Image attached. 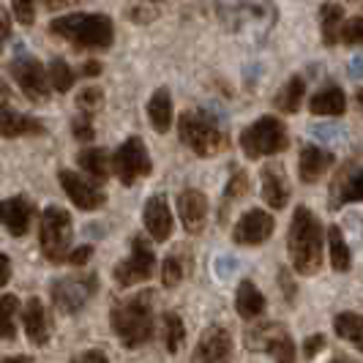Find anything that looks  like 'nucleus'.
I'll list each match as a JSON object with an SVG mask.
<instances>
[{
  "instance_id": "f03ea898",
  "label": "nucleus",
  "mask_w": 363,
  "mask_h": 363,
  "mask_svg": "<svg viewBox=\"0 0 363 363\" xmlns=\"http://www.w3.org/2000/svg\"><path fill=\"white\" fill-rule=\"evenodd\" d=\"M323 224L320 218L311 213L309 208H295V216L290 221V233H287V249L295 271L311 276L320 271L323 265Z\"/></svg>"
},
{
  "instance_id": "49530a36",
  "label": "nucleus",
  "mask_w": 363,
  "mask_h": 363,
  "mask_svg": "<svg viewBox=\"0 0 363 363\" xmlns=\"http://www.w3.org/2000/svg\"><path fill=\"white\" fill-rule=\"evenodd\" d=\"M11 101V88L3 82V77H0V107H6Z\"/></svg>"
},
{
  "instance_id": "4be33fe9",
  "label": "nucleus",
  "mask_w": 363,
  "mask_h": 363,
  "mask_svg": "<svg viewBox=\"0 0 363 363\" xmlns=\"http://www.w3.org/2000/svg\"><path fill=\"white\" fill-rule=\"evenodd\" d=\"M235 309L243 320H257L262 311H265V295L259 292L252 279H243L238 284V295H235Z\"/></svg>"
},
{
  "instance_id": "0eeeda50",
  "label": "nucleus",
  "mask_w": 363,
  "mask_h": 363,
  "mask_svg": "<svg viewBox=\"0 0 363 363\" xmlns=\"http://www.w3.org/2000/svg\"><path fill=\"white\" fill-rule=\"evenodd\" d=\"M153 169L147 147L140 137H128L123 145L112 153V172L121 178L123 186H134L140 178H147Z\"/></svg>"
},
{
  "instance_id": "3c124183",
  "label": "nucleus",
  "mask_w": 363,
  "mask_h": 363,
  "mask_svg": "<svg viewBox=\"0 0 363 363\" xmlns=\"http://www.w3.org/2000/svg\"><path fill=\"white\" fill-rule=\"evenodd\" d=\"M41 3H44L47 9H60V6H66L69 0H41Z\"/></svg>"
},
{
  "instance_id": "5701e85b",
  "label": "nucleus",
  "mask_w": 363,
  "mask_h": 363,
  "mask_svg": "<svg viewBox=\"0 0 363 363\" xmlns=\"http://www.w3.org/2000/svg\"><path fill=\"white\" fill-rule=\"evenodd\" d=\"M330 208H342L347 202H363V169L361 172H342V181L330 189Z\"/></svg>"
},
{
  "instance_id": "603ef678",
  "label": "nucleus",
  "mask_w": 363,
  "mask_h": 363,
  "mask_svg": "<svg viewBox=\"0 0 363 363\" xmlns=\"http://www.w3.org/2000/svg\"><path fill=\"white\" fill-rule=\"evenodd\" d=\"M330 363H355V361H350V358H345V355H339V358H333Z\"/></svg>"
},
{
  "instance_id": "6e6552de",
  "label": "nucleus",
  "mask_w": 363,
  "mask_h": 363,
  "mask_svg": "<svg viewBox=\"0 0 363 363\" xmlns=\"http://www.w3.org/2000/svg\"><path fill=\"white\" fill-rule=\"evenodd\" d=\"M249 350H265L276 363H295V345L281 323H265L246 330Z\"/></svg>"
},
{
  "instance_id": "1a4fd4ad",
  "label": "nucleus",
  "mask_w": 363,
  "mask_h": 363,
  "mask_svg": "<svg viewBox=\"0 0 363 363\" xmlns=\"http://www.w3.org/2000/svg\"><path fill=\"white\" fill-rule=\"evenodd\" d=\"M156 271V255H153V246L150 240L143 235L131 238V255L115 268V281L121 287H131L137 281H147Z\"/></svg>"
},
{
  "instance_id": "393cba45",
  "label": "nucleus",
  "mask_w": 363,
  "mask_h": 363,
  "mask_svg": "<svg viewBox=\"0 0 363 363\" xmlns=\"http://www.w3.org/2000/svg\"><path fill=\"white\" fill-rule=\"evenodd\" d=\"M309 109L314 115H342L347 109V99L336 85L328 82L325 88H320V91L311 96Z\"/></svg>"
},
{
  "instance_id": "473e14b6",
  "label": "nucleus",
  "mask_w": 363,
  "mask_h": 363,
  "mask_svg": "<svg viewBox=\"0 0 363 363\" xmlns=\"http://www.w3.org/2000/svg\"><path fill=\"white\" fill-rule=\"evenodd\" d=\"M19 309V301L14 295H0V339H14L17 328H14V314Z\"/></svg>"
},
{
  "instance_id": "9b49d317",
  "label": "nucleus",
  "mask_w": 363,
  "mask_h": 363,
  "mask_svg": "<svg viewBox=\"0 0 363 363\" xmlns=\"http://www.w3.org/2000/svg\"><path fill=\"white\" fill-rule=\"evenodd\" d=\"M96 276H72V279H57L52 284V301L63 314H77L91 295L96 292Z\"/></svg>"
},
{
  "instance_id": "2f4dec72",
  "label": "nucleus",
  "mask_w": 363,
  "mask_h": 363,
  "mask_svg": "<svg viewBox=\"0 0 363 363\" xmlns=\"http://www.w3.org/2000/svg\"><path fill=\"white\" fill-rule=\"evenodd\" d=\"M162 330H164V345H167V350H169V352H178L183 345V339H186V325H183V320L175 311H164Z\"/></svg>"
},
{
  "instance_id": "9d476101",
  "label": "nucleus",
  "mask_w": 363,
  "mask_h": 363,
  "mask_svg": "<svg viewBox=\"0 0 363 363\" xmlns=\"http://www.w3.org/2000/svg\"><path fill=\"white\" fill-rule=\"evenodd\" d=\"M11 74L17 79V85L22 88V93L36 101V104H44L50 99V85H47V69L44 63L33 57V55H17L11 60Z\"/></svg>"
},
{
  "instance_id": "864d4df0",
  "label": "nucleus",
  "mask_w": 363,
  "mask_h": 363,
  "mask_svg": "<svg viewBox=\"0 0 363 363\" xmlns=\"http://www.w3.org/2000/svg\"><path fill=\"white\" fill-rule=\"evenodd\" d=\"M355 101H358V109H363V88L358 91V96H355Z\"/></svg>"
},
{
  "instance_id": "412c9836",
  "label": "nucleus",
  "mask_w": 363,
  "mask_h": 363,
  "mask_svg": "<svg viewBox=\"0 0 363 363\" xmlns=\"http://www.w3.org/2000/svg\"><path fill=\"white\" fill-rule=\"evenodd\" d=\"M36 134H44V126L36 118L14 112L9 107H0V137L14 140V137H36Z\"/></svg>"
},
{
  "instance_id": "a878e982",
  "label": "nucleus",
  "mask_w": 363,
  "mask_h": 363,
  "mask_svg": "<svg viewBox=\"0 0 363 363\" xmlns=\"http://www.w3.org/2000/svg\"><path fill=\"white\" fill-rule=\"evenodd\" d=\"M147 118H150V123L156 131H169L172 126V96L167 88H159V91L150 96V101H147Z\"/></svg>"
},
{
  "instance_id": "4c0bfd02",
  "label": "nucleus",
  "mask_w": 363,
  "mask_h": 363,
  "mask_svg": "<svg viewBox=\"0 0 363 363\" xmlns=\"http://www.w3.org/2000/svg\"><path fill=\"white\" fill-rule=\"evenodd\" d=\"M93 134H96V131H93V118L79 112V115L74 118V137H77L79 143H91Z\"/></svg>"
},
{
  "instance_id": "09e8293b",
  "label": "nucleus",
  "mask_w": 363,
  "mask_h": 363,
  "mask_svg": "<svg viewBox=\"0 0 363 363\" xmlns=\"http://www.w3.org/2000/svg\"><path fill=\"white\" fill-rule=\"evenodd\" d=\"M82 74H85V77H96V74H101V66H99L96 60H91V63L82 66Z\"/></svg>"
},
{
  "instance_id": "b1692460",
  "label": "nucleus",
  "mask_w": 363,
  "mask_h": 363,
  "mask_svg": "<svg viewBox=\"0 0 363 363\" xmlns=\"http://www.w3.org/2000/svg\"><path fill=\"white\" fill-rule=\"evenodd\" d=\"M77 164L91 175L93 183H104L112 172V156H109L104 147H85L79 150Z\"/></svg>"
},
{
  "instance_id": "f8f14e48",
  "label": "nucleus",
  "mask_w": 363,
  "mask_h": 363,
  "mask_svg": "<svg viewBox=\"0 0 363 363\" xmlns=\"http://www.w3.org/2000/svg\"><path fill=\"white\" fill-rule=\"evenodd\" d=\"M233 358V336L224 325H208L194 347L191 363H230Z\"/></svg>"
},
{
  "instance_id": "bb28decb",
  "label": "nucleus",
  "mask_w": 363,
  "mask_h": 363,
  "mask_svg": "<svg viewBox=\"0 0 363 363\" xmlns=\"http://www.w3.org/2000/svg\"><path fill=\"white\" fill-rule=\"evenodd\" d=\"M333 330H336L339 339H345V342H350V345L358 347L363 352V317L361 314H355V311H342V314H336Z\"/></svg>"
},
{
  "instance_id": "72a5a7b5",
  "label": "nucleus",
  "mask_w": 363,
  "mask_h": 363,
  "mask_svg": "<svg viewBox=\"0 0 363 363\" xmlns=\"http://www.w3.org/2000/svg\"><path fill=\"white\" fill-rule=\"evenodd\" d=\"M74 79H77V74H74L72 66H69L63 57H55L52 63H50V82L55 85V91L69 93L74 85Z\"/></svg>"
},
{
  "instance_id": "79ce46f5",
  "label": "nucleus",
  "mask_w": 363,
  "mask_h": 363,
  "mask_svg": "<svg viewBox=\"0 0 363 363\" xmlns=\"http://www.w3.org/2000/svg\"><path fill=\"white\" fill-rule=\"evenodd\" d=\"M9 36H11V17H9V11L0 6V52H3V44H6Z\"/></svg>"
},
{
  "instance_id": "a19ab883",
  "label": "nucleus",
  "mask_w": 363,
  "mask_h": 363,
  "mask_svg": "<svg viewBox=\"0 0 363 363\" xmlns=\"http://www.w3.org/2000/svg\"><path fill=\"white\" fill-rule=\"evenodd\" d=\"M72 363H109V361L101 350H88V352H79Z\"/></svg>"
},
{
  "instance_id": "c756f323",
  "label": "nucleus",
  "mask_w": 363,
  "mask_h": 363,
  "mask_svg": "<svg viewBox=\"0 0 363 363\" xmlns=\"http://www.w3.org/2000/svg\"><path fill=\"white\" fill-rule=\"evenodd\" d=\"M303 93H306L303 77H290L284 82V88L276 93V107L281 109V112H298L301 101H303Z\"/></svg>"
},
{
  "instance_id": "a18cd8bd",
  "label": "nucleus",
  "mask_w": 363,
  "mask_h": 363,
  "mask_svg": "<svg viewBox=\"0 0 363 363\" xmlns=\"http://www.w3.org/2000/svg\"><path fill=\"white\" fill-rule=\"evenodd\" d=\"M11 279V259L6 255H0V287H6Z\"/></svg>"
},
{
  "instance_id": "c03bdc74",
  "label": "nucleus",
  "mask_w": 363,
  "mask_h": 363,
  "mask_svg": "<svg viewBox=\"0 0 363 363\" xmlns=\"http://www.w3.org/2000/svg\"><path fill=\"white\" fill-rule=\"evenodd\" d=\"M279 284H281V290H284V298H287V301H295V284H292V279H290V271L279 273Z\"/></svg>"
},
{
  "instance_id": "7ed1b4c3",
  "label": "nucleus",
  "mask_w": 363,
  "mask_h": 363,
  "mask_svg": "<svg viewBox=\"0 0 363 363\" xmlns=\"http://www.w3.org/2000/svg\"><path fill=\"white\" fill-rule=\"evenodd\" d=\"M50 33L72 41L79 50H107L115 38V28L107 14H69L52 19Z\"/></svg>"
},
{
  "instance_id": "cd10ccee",
  "label": "nucleus",
  "mask_w": 363,
  "mask_h": 363,
  "mask_svg": "<svg viewBox=\"0 0 363 363\" xmlns=\"http://www.w3.org/2000/svg\"><path fill=\"white\" fill-rule=\"evenodd\" d=\"M320 25H323V41L328 47L339 44V33H342V25H345V9L339 3H323Z\"/></svg>"
},
{
  "instance_id": "aec40b11",
  "label": "nucleus",
  "mask_w": 363,
  "mask_h": 363,
  "mask_svg": "<svg viewBox=\"0 0 363 363\" xmlns=\"http://www.w3.org/2000/svg\"><path fill=\"white\" fill-rule=\"evenodd\" d=\"M22 325H25V333L33 345L44 347L52 336V328H50V317L44 311V303L38 298H30L22 309Z\"/></svg>"
},
{
  "instance_id": "4468645a",
  "label": "nucleus",
  "mask_w": 363,
  "mask_h": 363,
  "mask_svg": "<svg viewBox=\"0 0 363 363\" xmlns=\"http://www.w3.org/2000/svg\"><path fill=\"white\" fill-rule=\"evenodd\" d=\"M57 178H60L63 191L72 197V202L77 205V208H82V211H96V208L104 205L101 189H99L96 183L85 181L82 175H77V172H72V169H60Z\"/></svg>"
},
{
  "instance_id": "f257e3e1",
  "label": "nucleus",
  "mask_w": 363,
  "mask_h": 363,
  "mask_svg": "<svg viewBox=\"0 0 363 363\" xmlns=\"http://www.w3.org/2000/svg\"><path fill=\"white\" fill-rule=\"evenodd\" d=\"M109 325L128 350L147 345L153 339V292L145 290L118 301L109 311Z\"/></svg>"
},
{
  "instance_id": "de8ad7c7",
  "label": "nucleus",
  "mask_w": 363,
  "mask_h": 363,
  "mask_svg": "<svg viewBox=\"0 0 363 363\" xmlns=\"http://www.w3.org/2000/svg\"><path fill=\"white\" fill-rule=\"evenodd\" d=\"M350 77H355V79L363 77V57H355V60H352V66H350Z\"/></svg>"
},
{
  "instance_id": "c9c22d12",
  "label": "nucleus",
  "mask_w": 363,
  "mask_h": 363,
  "mask_svg": "<svg viewBox=\"0 0 363 363\" xmlns=\"http://www.w3.org/2000/svg\"><path fill=\"white\" fill-rule=\"evenodd\" d=\"M101 101H104V93H101V88H96V85H88L85 91H79V96H77L79 112H82V115H91V118H93V112L101 107Z\"/></svg>"
},
{
  "instance_id": "e433bc0d",
  "label": "nucleus",
  "mask_w": 363,
  "mask_h": 363,
  "mask_svg": "<svg viewBox=\"0 0 363 363\" xmlns=\"http://www.w3.org/2000/svg\"><path fill=\"white\" fill-rule=\"evenodd\" d=\"M339 41H345L350 47H363V17H352V19H345V25H342V33H339Z\"/></svg>"
},
{
  "instance_id": "37998d69",
  "label": "nucleus",
  "mask_w": 363,
  "mask_h": 363,
  "mask_svg": "<svg viewBox=\"0 0 363 363\" xmlns=\"http://www.w3.org/2000/svg\"><path fill=\"white\" fill-rule=\"evenodd\" d=\"M91 255H93L91 246H79L77 252H69V257H66V259H69V262H74V265H85V262L91 259Z\"/></svg>"
},
{
  "instance_id": "ea45409f",
  "label": "nucleus",
  "mask_w": 363,
  "mask_h": 363,
  "mask_svg": "<svg viewBox=\"0 0 363 363\" xmlns=\"http://www.w3.org/2000/svg\"><path fill=\"white\" fill-rule=\"evenodd\" d=\"M325 350V336L323 333H314V336H309L306 342H303V358H314L317 352H323Z\"/></svg>"
},
{
  "instance_id": "39448f33",
  "label": "nucleus",
  "mask_w": 363,
  "mask_h": 363,
  "mask_svg": "<svg viewBox=\"0 0 363 363\" xmlns=\"http://www.w3.org/2000/svg\"><path fill=\"white\" fill-rule=\"evenodd\" d=\"M38 238H41V252L50 262H66L74 238V224L69 211L50 205L41 213V233H38Z\"/></svg>"
},
{
  "instance_id": "ddd939ff",
  "label": "nucleus",
  "mask_w": 363,
  "mask_h": 363,
  "mask_svg": "<svg viewBox=\"0 0 363 363\" xmlns=\"http://www.w3.org/2000/svg\"><path fill=\"white\" fill-rule=\"evenodd\" d=\"M273 227H276V221L268 211L252 208L238 218L235 230H233V240L240 246H259L273 235Z\"/></svg>"
},
{
  "instance_id": "a211bd4d",
  "label": "nucleus",
  "mask_w": 363,
  "mask_h": 363,
  "mask_svg": "<svg viewBox=\"0 0 363 363\" xmlns=\"http://www.w3.org/2000/svg\"><path fill=\"white\" fill-rule=\"evenodd\" d=\"M336 156L317 145H303L301 147V159H298V169H301V181L303 183H317L328 169L333 167Z\"/></svg>"
},
{
  "instance_id": "f3484780",
  "label": "nucleus",
  "mask_w": 363,
  "mask_h": 363,
  "mask_svg": "<svg viewBox=\"0 0 363 363\" xmlns=\"http://www.w3.org/2000/svg\"><path fill=\"white\" fill-rule=\"evenodd\" d=\"M145 230L147 235L159 243H164L172 235V213H169L167 197H162V194H153L145 202Z\"/></svg>"
},
{
  "instance_id": "2eb2a0df",
  "label": "nucleus",
  "mask_w": 363,
  "mask_h": 363,
  "mask_svg": "<svg viewBox=\"0 0 363 363\" xmlns=\"http://www.w3.org/2000/svg\"><path fill=\"white\" fill-rule=\"evenodd\" d=\"M262 200L271 205L273 211L287 208L290 202V183L284 175L281 164H265L262 167Z\"/></svg>"
},
{
  "instance_id": "6ab92c4d",
  "label": "nucleus",
  "mask_w": 363,
  "mask_h": 363,
  "mask_svg": "<svg viewBox=\"0 0 363 363\" xmlns=\"http://www.w3.org/2000/svg\"><path fill=\"white\" fill-rule=\"evenodd\" d=\"M30 216H33V205L25 197H9L0 202V221L14 238H22L28 233Z\"/></svg>"
},
{
  "instance_id": "8fccbe9b",
  "label": "nucleus",
  "mask_w": 363,
  "mask_h": 363,
  "mask_svg": "<svg viewBox=\"0 0 363 363\" xmlns=\"http://www.w3.org/2000/svg\"><path fill=\"white\" fill-rule=\"evenodd\" d=\"M0 363H33V358H28V355H11V358H3Z\"/></svg>"
},
{
  "instance_id": "58836bf2",
  "label": "nucleus",
  "mask_w": 363,
  "mask_h": 363,
  "mask_svg": "<svg viewBox=\"0 0 363 363\" xmlns=\"http://www.w3.org/2000/svg\"><path fill=\"white\" fill-rule=\"evenodd\" d=\"M14 14L25 28H30L36 22V3L33 0H14Z\"/></svg>"
},
{
  "instance_id": "423d86ee",
  "label": "nucleus",
  "mask_w": 363,
  "mask_h": 363,
  "mask_svg": "<svg viewBox=\"0 0 363 363\" xmlns=\"http://www.w3.org/2000/svg\"><path fill=\"white\" fill-rule=\"evenodd\" d=\"M287 128L279 118L265 115L257 123H252L249 128H243L240 134V147L249 159H262V156H273L281 153L287 147Z\"/></svg>"
},
{
  "instance_id": "f704fd0d",
  "label": "nucleus",
  "mask_w": 363,
  "mask_h": 363,
  "mask_svg": "<svg viewBox=\"0 0 363 363\" xmlns=\"http://www.w3.org/2000/svg\"><path fill=\"white\" fill-rule=\"evenodd\" d=\"M249 191V175L243 172V169H238L235 175L230 178L227 183V189H224V202H221V216H224V211H227V205H235L243 194Z\"/></svg>"
},
{
  "instance_id": "20e7f679",
  "label": "nucleus",
  "mask_w": 363,
  "mask_h": 363,
  "mask_svg": "<svg viewBox=\"0 0 363 363\" xmlns=\"http://www.w3.org/2000/svg\"><path fill=\"white\" fill-rule=\"evenodd\" d=\"M178 134L186 147H191L197 156H216L230 147L227 131L218 126V121L205 109H189L178 118Z\"/></svg>"
},
{
  "instance_id": "dca6fc26",
  "label": "nucleus",
  "mask_w": 363,
  "mask_h": 363,
  "mask_svg": "<svg viewBox=\"0 0 363 363\" xmlns=\"http://www.w3.org/2000/svg\"><path fill=\"white\" fill-rule=\"evenodd\" d=\"M178 213L186 233H200L208 218V200L200 189H186L178 194Z\"/></svg>"
},
{
  "instance_id": "c85d7f7f",
  "label": "nucleus",
  "mask_w": 363,
  "mask_h": 363,
  "mask_svg": "<svg viewBox=\"0 0 363 363\" xmlns=\"http://www.w3.org/2000/svg\"><path fill=\"white\" fill-rule=\"evenodd\" d=\"M328 246H330V265H333V271H339V273L350 271L352 255H350V246H347V240H345V233H342L336 224L328 227Z\"/></svg>"
},
{
  "instance_id": "7c9ffc66",
  "label": "nucleus",
  "mask_w": 363,
  "mask_h": 363,
  "mask_svg": "<svg viewBox=\"0 0 363 363\" xmlns=\"http://www.w3.org/2000/svg\"><path fill=\"white\" fill-rule=\"evenodd\" d=\"M189 255L183 257V252H172V255L164 257V265H162V281L164 287H178L183 281V276L189 273Z\"/></svg>"
}]
</instances>
